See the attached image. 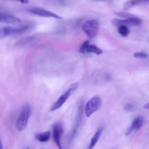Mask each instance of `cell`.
Returning <instances> with one entry per match:
<instances>
[{
    "label": "cell",
    "instance_id": "cell-1",
    "mask_svg": "<svg viewBox=\"0 0 149 149\" xmlns=\"http://www.w3.org/2000/svg\"><path fill=\"white\" fill-rule=\"evenodd\" d=\"M31 113V107L29 104H26L22 108L16 122V127L19 131L24 130L28 123L29 119Z\"/></svg>",
    "mask_w": 149,
    "mask_h": 149
},
{
    "label": "cell",
    "instance_id": "cell-2",
    "mask_svg": "<svg viewBox=\"0 0 149 149\" xmlns=\"http://www.w3.org/2000/svg\"><path fill=\"white\" fill-rule=\"evenodd\" d=\"M79 85V84L77 82H74L72 83L68 88L66 91L64 92L55 102V103L51 107L49 111L52 112L61 107L64 104V103L67 101V100L69 98V97H70V95L73 93V92L77 89Z\"/></svg>",
    "mask_w": 149,
    "mask_h": 149
},
{
    "label": "cell",
    "instance_id": "cell-3",
    "mask_svg": "<svg viewBox=\"0 0 149 149\" xmlns=\"http://www.w3.org/2000/svg\"><path fill=\"white\" fill-rule=\"evenodd\" d=\"M99 23L96 19H90L86 21L81 26V29L90 38H94L98 31Z\"/></svg>",
    "mask_w": 149,
    "mask_h": 149
},
{
    "label": "cell",
    "instance_id": "cell-4",
    "mask_svg": "<svg viewBox=\"0 0 149 149\" xmlns=\"http://www.w3.org/2000/svg\"><path fill=\"white\" fill-rule=\"evenodd\" d=\"M102 104V101L100 96L95 95L90 99L84 107V112L86 116H90L94 112L98 111Z\"/></svg>",
    "mask_w": 149,
    "mask_h": 149
},
{
    "label": "cell",
    "instance_id": "cell-5",
    "mask_svg": "<svg viewBox=\"0 0 149 149\" xmlns=\"http://www.w3.org/2000/svg\"><path fill=\"white\" fill-rule=\"evenodd\" d=\"M27 11L33 15L39 16L44 17H52L57 19H62V17L59 15L53 13L49 10L38 8V7H31L27 9Z\"/></svg>",
    "mask_w": 149,
    "mask_h": 149
},
{
    "label": "cell",
    "instance_id": "cell-6",
    "mask_svg": "<svg viewBox=\"0 0 149 149\" xmlns=\"http://www.w3.org/2000/svg\"><path fill=\"white\" fill-rule=\"evenodd\" d=\"M63 133V125L61 122H58L52 125V137L53 140L58 148H61V139Z\"/></svg>",
    "mask_w": 149,
    "mask_h": 149
},
{
    "label": "cell",
    "instance_id": "cell-7",
    "mask_svg": "<svg viewBox=\"0 0 149 149\" xmlns=\"http://www.w3.org/2000/svg\"><path fill=\"white\" fill-rule=\"evenodd\" d=\"M141 20L135 16L128 19H125L124 20L113 19L112 20V23L116 26H119L120 25L140 26L141 24Z\"/></svg>",
    "mask_w": 149,
    "mask_h": 149
},
{
    "label": "cell",
    "instance_id": "cell-8",
    "mask_svg": "<svg viewBox=\"0 0 149 149\" xmlns=\"http://www.w3.org/2000/svg\"><path fill=\"white\" fill-rule=\"evenodd\" d=\"M144 122V118L141 116H138L136 118H135L128 129L125 132V136L129 135L132 132L137 130L139 129H140L143 125Z\"/></svg>",
    "mask_w": 149,
    "mask_h": 149
},
{
    "label": "cell",
    "instance_id": "cell-9",
    "mask_svg": "<svg viewBox=\"0 0 149 149\" xmlns=\"http://www.w3.org/2000/svg\"><path fill=\"white\" fill-rule=\"evenodd\" d=\"M0 22L8 24H17L21 22V20L16 16L0 13Z\"/></svg>",
    "mask_w": 149,
    "mask_h": 149
},
{
    "label": "cell",
    "instance_id": "cell-10",
    "mask_svg": "<svg viewBox=\"0 0 149 149\" xmlns=\"http://www.w3.org/2000/svg\"><path fill=\"white\" fill-rule=\"evenodd\" d=\"M13 34H16L15 28L10 26H4L0 27V39Z\"/></svg>",
    "mask_w": 149,
    "mask_h": 149
},
{
    "label": "cell",
    "instance_id": "cell-11",
    "mask_svg": "<svg viewBox=\"0 0 149 149\" xmlns=\"http://www.w3.org/2000/svg\"><path fill=\"white\" fill-rule=\"evenodd\" d=\"M102 132V127L98 128V130L95 132V133H94V134L93 135V136L91 139L90 144L89 147H88L89 149H91L95 146V145L96 144V143H97L98 140H99V139L101 136Z\"/></svg>",
    "mask_w": 149,
    "mask_h": 149
},
{
    "label": "cell",
    "instance_id": "cell-12",
    "mask_svg": "<svg viewBox=\"0 0 149 149\" xmlns=\"http://www.w3.org/2000/svg\"><path fill=\"white\" fill-rule=\"evenodd\" d=\"M51 133L49 131L36 133L35 134V138L40 142H47L50 139Z\"/></svg>",
    "mask_w": 149,
    "mask_h": 149
},
{
    "label": "cell",
    "instance_id": "cell-13",
    "mask_svg": "<svg viewBox=\"0 0 149 149\" xmlns=\"http://www.w3.org/2000/svg\"><path fill=\"white\" fill-rule=\"evenodd\" d=\"M148 1L149 0H131L127 1L123 5V9L128 10L135 5L143 3H148Z\"/></svg>",
    "mask_w": 149,
    "mask_h": 149
},
{
    "label": "cell",
    "instance_id": "cell-14",
    "mask_svg": "<svg viewBox=\"0 0 149 149\" xmlns=\"http://www.w3.org/2000/svg\"><path fill=\"white\" fill-rule=\"evenodd\" d=\"M86 52L87 53H94L96 55H100L102 53V51L100 48L97 47L95 45L91 44L89 43L87 47Z\"/></svg>",
    "mask_w": 149,
    "mask_h": 149
},
{
    "label": "cell",
    "instance_id": "cell-15",
    "mask_svg": "<svg viewBox=\"0 0 149 149\" xmlns=\"http://www.w3.org/2000/svg\"><path fill=\"white\" fill-rule=\"evenodd\" d=\"M118 33L123 37H127L130 33V30L125 25H120L118 26Z\"/></svg>",
    "mask_w": 149,
    "mask_h": 149
},
{
    "label": "cell",
    "instance_id": "cell-16",
    "mask_svg": "<svg viewBox=\"0 0 149 149\" xmlns=\"http://www.w3.org/2000/svg\"><path fill=\"white\" fill-rule=\"evenodd\" d=\"M115 14L118 15V16L122 17L123 19H128L132 17H133L134 15L127 13V12H115Z\"/></svg>",
    "mask_w": 149,
    "mask_h": 149
},
{
    "label": "cell",
    "instance_id": "cell-17",
    "mask_svg": "<svg viewBox=\"0 0 149 149\" xmlns=\"http://www.w3.org/2000/svg\"><path fill=\"white\" fill-rule=\"evenodd\" d=\"M148 55L147 53L144 52H136L133 54V57L136 58H139V59H145L148 58Z\"/></svg>",
    "mask_w": 149,
    "mask_h": 149
},
{
    "label": "cell",
    "instance_id": "cell-18",
    "mask_svg": "<svg viewBox=\"0 0 149 149\" xmlns=\"http://www.w3.org/2000/svg\"><path fill=\"white\" fill-rule=\"evenodd\" d=\"M89 43H90L89 41H88V40H86L84 42H83V43L81 44V45L80 46V47L79 48V52L82 54L87 53L86 49H87V47Z\"/></svg>",
    "mask_w": 149,
    "mask_h": 149
},
{
    "label": "cell",
    "instance_id": "cell-19",
    "mask_svg": "<svg viewBox=\"0 0 149 149\" xmlns=\"http://www.w3.org/2000/svg\"><path fill=\"white\" fill-rule=\"evenodd\" d=\"M134 108V105L133 104L129 102L127 103L126 104H125V105L124 106V109L126 111H132L133 109Z\"/></svg>",
    "mask_w": 149,
    "mask_h": 149
},
{
    "label": "cell",
    "instance_id": "cell-20",
    "mask_svg": "<svg viewBox=\"0 0 149 149\" xmlns=\"http://www.w3.org/2000/svg\"><path fill=\"white\" fill-rule=\"evenodd\" d=\"M17 1H19V2H22V3H25V4H26V3H28V0H17Z\"/></svg>",
    "mask_w": 149,
    "mask_h": 149
},
{
    "label": "cell",
    "instance_id": "cell-21",
    "mask_svg": "<svg viewBox=\"0 0 149 149\" xmlns=\"http://www.w3.org/2000/svg\"><path fill=\"white\" fill-rule=\"evenodd\" d=\"M144 108H146V109H148V103H147V104H146V105H144Z\"/></svg>",
    "mask_w": 149,
    "mask_h": 149
},
{
    "label": "cell",
    "instance_id": "cell-22",
    "mask_svg": "<svg viewBox=\"0 0 149 149\" xmlns=\"http://www.w3.org/2000/svg\"><path fill=\"white\" fill-rule=\"evenodd\" d=\"M2 141H1V140L0 139V149H2Z\"/></svg>",
    "mask_w": 149,
    "mask_h": 149
}]
</instances>
